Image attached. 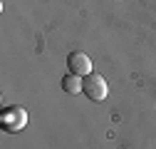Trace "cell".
I'll use <instances>...</instances> for the list:
<instances>
[{
    "instance_id": "1",
    "label": "cell",
    "mask_w": 156,
    "mask_h": 149,
    "mask_svg": "<svg viewBox=\"0 0 156 149\" xmlns=\"http://www.w3.org/2000/svg\"><path fill=\"white\" fill-rule=\"evenodd\" d=\"M0 127H3V132L8 134H15L20 132V129L27 127V109L20 107V104H10L0 112Z\"/></svg>"
},
{
    "instance_id": "2",
    "label": "cell",
    "mask_w": 156,
    "mask_h": 149,
    "mask_svg": "<svg viewBox=\"0 0 156 149\" xmlns=\"http://www.w3.org/2000/svg\"><path fill=\"white\" fill-rule=\"evenodd\" d=\"M82 92L92 102H102V100H107L109 87H107V80L102 77V74L92 72V74H87V77H82Z\"/></svg>"
},
{
    "instance_id": "3",
    "label": "cell",
    "mask_w": 156,
    "mask_h": 149,
    "mask_svg": "<svg viewBox=\"0 0 156 149\" xmlns=\"http://www.w3.org/2000/svg\"><path fill=\"white\" fill-rule=\"evenodd\" d=\"M67 70L72 74H80V77L92 74V60H89V55H84V52H69L67 55Z\"/></svg>"
},
{
    "instance_id": "4",
    "label": "cell",
    "mask_w": 156,
    "mask_h": 149,
    "mask_svg": "<svg viewBox=\"0 0 156 149\" xmlns=\"http://www.w3.org/2000/svg\"><path fill=\"white\" fill-rule=\"evenodd\" d=\"M62 89L67 92V95H80V92H82V77H80V74H65V77H62Z\"/></svg>"
}]
</instances>
